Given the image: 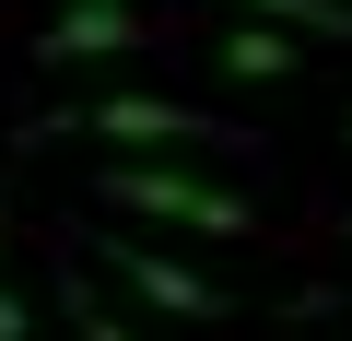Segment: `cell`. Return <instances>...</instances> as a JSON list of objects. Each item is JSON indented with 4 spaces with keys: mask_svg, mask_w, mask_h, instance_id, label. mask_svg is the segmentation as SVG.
<instances>
[{
    "mask_svg": "<svg viewBox=\"0 0 352 341\" xmlns=\"http://www.w3.org/2000/svg\"><path fill=\"white\" fill-rule=\"evenodd\" d=\"M24 141H247V130H223V118H200V106H176V94H94V106H59V118H36Z\"/></svg>",
    "mask_w": 352,
    "mask_h": 341,
    "instance_id": "1",
    "label": "cell"
},
{
    "mask_svg": "<svg viewBox=\"0 0 352 341\" xmlns=\"http://www.w3.org/2000/svg\"><path fill=\"white\" fill-rule=\"evenodd\" d=\"M106 200H118V212H141V224H188V236H247V200H235L223 177H188V165H118V177H106Z\"/></svg>",
    "mask_w": 352,
    "mask_h": 341,
    "instance_id": "2",
    "label": "cell"
},
{
    "mask_svg": "<svg viewBox=\"0 0 352 341\" xmlns=\"http://www.w3.org/2000/svg\"><path fill=\"white\" fill-rule=\"evenodd\" d=\"M153 24H141V0H59V12L36 24V59L47 71H94V59H129Z\"/></svg>",
    "mask_w": 352,
    "mask_h": 341,
    "instance_id": "3",
    "label": "cell"
},
{
    "mask_svg": "<svg viewBox=\"0 0 352 341\" xmlns=\"http://www.w3.org/2000/svg\"><path fill=\"white\" fill-rule=\"evenodd\" d=\"M106 259H118V282H129L141 306H164V318H188V329H223V318H235V294H223L212 271H188V259H164V247H129V236H118Z\"/></svg>",
    "mask_w": 352,
    "mask_h": 341,
    "instance_id": "4",
    "label": "cell"
},
{
    "mask_svg": "<svg viewBox=\"0 0 352 341\" xmlns=\"http://www.w3.org/2000/svg\"><path fill=\"white\" fill-rule=\"evenodd\" d=\"M212 59H223L235 83H294V71H305V48H294L282 24H258V12H247V24H223V36H212Z\"/></svg>",
    "mask_w": 352,
    "mask_h": 341,
    "instance_id": "5",
    "label": "cell"
},
{
    "mask_svg": "<svg viewBox=\"0 0 352 341\" xmlns=\"http://www.w3.org/2000/svg\"><path fill=\"white\" fill-rule=\"evenodd\" d=\"M247 12L282 36H352V0H247Z\"/></svg>",
    "mask_w": 352,
    "mask_h": 341,
    "instance_id": "6",
    "label": "cell"
},
{
    "mask_svg": "<svg viewBox=\"0 0 352 341\" xmlns=\"http://www.w3.org/2000/svg\"><path fill=\"white\" fill-rule=\"evenodd\" d=\"M71 329H82V341H129V329H118V318H106V306L82 294V271H71Z\"/></svg>",
    "mask_w": 352,
    "mask_h": 341,
    "instance_id": "7",
    "label": "cell"
},
{
    "mask_svg": "<svg viewBox=\"0 0 352 341\" xmlns=\"http://www.w3.org/2000/svg\"><path fill=\"white\" fill-rule=\"evenodd\" d=\"M0 341H36V318H24V294L0 282Z\"/></svg>",
    "mask_w": 352,
    "mask_h": 341,
    "instance_id": "8",
    "label": "cell"
},
{
    "mask_svg": "<svg viewBox=\"0 0 352 341\" xmlns=\"http://www.w3.org/2000/svg\"><path fill=\"white\" fill-rule=\"evenodd\" d=\"M340 141H352V106H340Z\"/></svg>",
    "mask_w": 352,
    "mask_h": 341,
    "instance_id": "9",
    "label": "cell"
},
{
    "mask_svg": "<svg viewBox=\"0 0 352 341\" xmlns=\"http://www.w3.org/2000/svg\"><path fill=\"white\" fill-rule=\"evenodd\" d=\"M340 236H352V224H340Z\"/></svg>",
    "mask_w": 352,
    "mask_h": 341,
    "instance_id": "10",
    "label": "cell"
}]
</instances>
